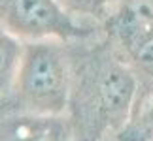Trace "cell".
Instances as JSON below:
<instances>
[{
  "instance_id": "cell-2",
  "label": "cell",
  "mask_w": 153,
  "mask_h": 141,
  "mask_svg": "<svg viewBox=\"0 0 153 141\" xmlns=\"http://www.w3.org/2000/svg\"><path fill=\"white\" fill-rule=\"evenodd\" d=\"M59 40L27 42L15 81L23 111L66 115L72 94V60Z\"/></svg>"
},
{
  "instance_id": "cell-6",
  "label": "cell",
  "mask_w": 153,
  "mask_h": 141,
  "mask_svg": "<svg viewBox=\"0 0 153 141\" xmlns=\"http://www.w3.org/2000/svg\"><path fill=\"white\" fill-rule=\"evenodd\" d=\"M115 141H153V79H140L128 117Z\"/></svg>"
},
{
  "instance_id": "cell-5",
  "label": "cell",
  "mask_w": 153,
  "mask_h": 141,
  "mask_svg": "<svg viewBox=\"0 0 153 141\" xmlns=\"http://www.w3.org/2000/svg\"><path fill=\"white\" fill-rule=\"evenodd\" d=\"M0 141H76L66 115L21 111L0 119Z\"/></svg>"
},
{
  "instance_id": "cell-4",
  "label": "cell",
  "mask_w": 153,
  "mask_h": 141,
  "mask_svg": "<svg viewBox=\"0 0 153 141\" xmlns=\"http://www.w3.org/2000/svg\"><path fill=\"white\" fill-rule=\"evenodd\" d=\"M110 43L140 79H153V6L127 0L106 19Z\"/></svg>"
},
{
  "instance_id": "cell-1",
  "label": "cell",
  "mask_w": 153,
  "mask_h": 141,
  "mask_svg": "<svg viewBox=\"0 0 153 141\" xmlns=\"http://www.w3.org/2000/svg\"><path fill=\"white\" fill-rule=\"evenodd\" d=\"M140 77L110 47H97L72 62V94L66 117L76 141L117 136L131 111Z\"/></svg>"
},
{
  "instance_id": "cell-3",
  "label": "cell",
  "mask_w": 153,
  "mask_h": 141,
  "mask_svg": "<svg viewBox=\"0 0 153 141\" xmlns=\"http://www.w3.org/2000/svg\"><path fill=\"white\" fill-rule=\"evenodd\" d=\"M0 21L28 42H70L93 34V26L81 23L61 0H0Z\"/></svg>"
},
{
  "instance_id": "cell-7",
  "label": "cell",
  "mask_w": 153,
  "mask_h": 141,
  "mask_svg": "<svg viewBox=\"0 0 153 141\" xmlns=\"http://www.w3.org/2000/svg\"><path fill=\"white\" fill-rule=\"evenodd\" d=\"M23 53L25 42L0 21V96L15 89Z\"/></svg>"
},
{
  "instance_id": "cell-8",
  "label": "cell",
  "mask_w": 153,
  "mask_h": 141,
  "mask_svg": "<svg viewBox=\"0 0 153 141\" xmlns=\"http://www.w3.org/2000/svg\"><path fill=\"white\" fill-rule=\"evenodd\" d=\"M74 15L95 17L98 21H106L117 6L127 0H61Z\"/></svg>"
},
{
  "instance_id": "cell-9",
  "label": "cell",
  "mask_w": 153,
  "mask_h": 141,
  "mask_svg": "<svg viewBox=\"0 0 153 141\" xmlns=\"http://www.w3.org/2000/svg\"><path fill=\"white\" fill-rule=\"evenodd\" d=\"M149 2H151V6H153V0H149Z\"/></svg>"
}]
</instances>
